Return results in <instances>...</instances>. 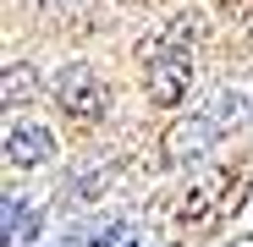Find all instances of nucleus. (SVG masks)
<instances>
[{
	"mask_svg": "<svg viewBox=\"0 0 253 247\" xmlns=\"http://www.w3.org/2000/svg\"><path fill=\"white\" fill-rule=\"evenodd\" d=\"M242 115H248V94L242 88H220L215 99H204L187 121H176V127L165 132V165H187V159L209 154Z\"/></svg>",
	"mask_w": 253,
	"mask_h": 247,
	"instance_id": "nucleus-2",
	"label": "nucleus"
},
{
	"mask_svg": "<svg viewBox=\"0 0 253 247\" xmlns=\"http://www.w3.org/2000/svg\"><path fill=\"white\" fill-rule=\"evenodd\" d=\"M132 242H138V225L132 220H110V225H99L88 236V247H132Z\"/></svg>",
	"mask_w": 253,
	"mask_h": 247,
	"instance_id": "nucleus-8",
	"label": "nucleus"
},
{
	"mask_svg": "<svg viewBox=\"0 0 253 247\" xmlns=\"http://www.w3.org/2000/svg\"><path fill=\"white\" fill-rule=\"evenodd\" d=\"M198 33H204V22H198L193 11H182V17L165 22L160 38L149 44L143 77H149V99H154L160 110H171V105L187 99V88H193V44H198Z\"/></svg>",
	"mask_w": 253,
	"mask_h": 247,
	"instance_id": "nucleus-1",
	"label": "nucleus"
},
{
	"mask_svg": "<svg viewBox=\"0 0 253 247\" xmlns=\"http://www.w3.org/2000/svg\"><path fill=\"white\" fill-rule=\"evenodd\" d=\"M6 225H0V247H22L33 231H39V209L28 198H6V214H0Z\"/></svg>",
	"mask_w": 253,
	"mask_h": 247,
	"instance_id": "nucleus-6",
	"label": "nucleus"
},
{
	"mask_svg": "<svg viewBox=\"0 0 253 247\" xmlns=\"http://www.w3.org/2000/svg\"><path fill=\"white\" fill-rule=\"evenodd\" d=\"M33 94H39V71H33V66H6V82H0L6 110H11V105H28Z\"/></svg>",
	"mask_w": 253,
	"mask_h": 247,
	"instance_id": "nucleus-7",
	"label": "nucleus"
},
{
	"mask_svg": "<svg viewBox=\"0 0 253 247\" xmlns=\"http://www.w3.org/2000/svg\"><path fill=\"white\" fill-rule=\"evenodd\" d=\"M55 105L66 110L72 127H94L110 99H105V82H99L94 66H66V71L55 77Z\"/></svg>",
	"mask_w": 253,
	"mask_h": 247,
	"instance_id": "nucleus-4",
	"label": "nucleus"
},
{
	"mask_svg": "<svg viewBox=\"0 0 253 247\" xmlns=\"http://www.w3.org/2000/svg\"><path fill=\"white\" fill-rule=\"evenodd\" d=\"M55 154V132L39 127V121H17V127H6V165H17V171H33V165H44Z\"/></svg>",
	"mask_w": 253,
	"mask_h": 247,
	"instance_id": "nucleus-5",
	"label": "nucleus"
},
{
	"mask_svg": "<svg viewBox=\"0 0 253 247\" xmlns=\"http://www.w3.org/2000/svg\"><path fill=\"white\" fill-rule=\"evenodd\" d=\"M248 192V176L231 171V165H215V171H204L187 181V192L176 198V225L182 231H209V225H220L237 214V203Z\"/></svg>",
	"mask_w": 253,
	"mask_h": 247,
	"instance_id": "nucleus-3",
	"label": "nucleus"
},
{
	"mask_svg": "<svg viewBox=\"0 0 253 247\" xmlns=\"http://www.w3.org/2000/svg\"><path fill=\"white\" fill-rule=\"evenodd\" d=\"M50 247H83V242H77V236H55Z\"/></svg>",
	"mask_w": 253,
	"mask_h": 247,
	"instance_id": "nucleus-9",
	"label": "nucleus"
}]
</instances>
